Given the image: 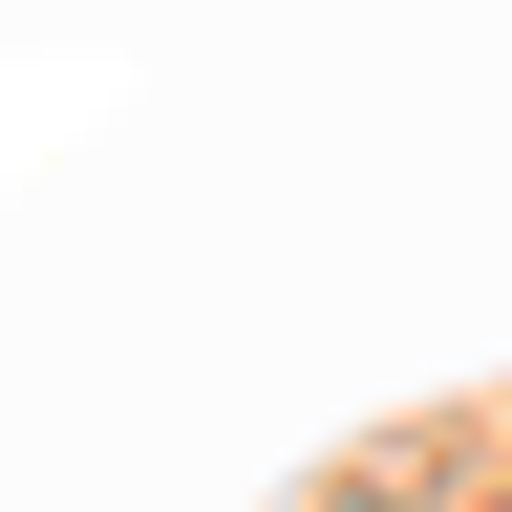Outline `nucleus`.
Wrapping results in <instances>:
<instances>
[]
</instances>
